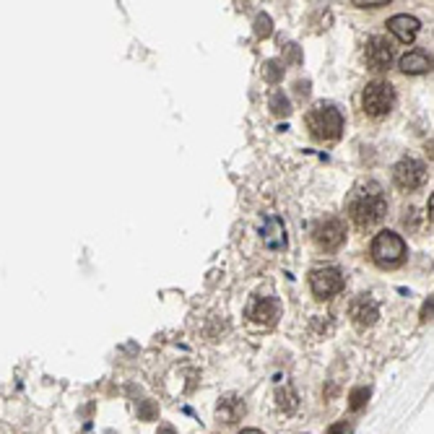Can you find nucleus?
I'll list each match as a JSON object with an SVG mask.
<instances>
[{"label":"nucleus","instance_id":"nucleus-1","mask_svg":"<svg viewBox=\"0 0 434 434\" xmlns=\"http://www.w3.org/2000/svg\"><path fill=\"white\" fill-rule=\"evenodd\" d=\"M346 213L359 229H369V226L383 222L385 213H388V198H385L383 185H377L372 179L359 182L346 200Z\"/></svg>","mask_w":434,"mask_h":434},{"label":"nucleus","instance_id":"nucleus-2","mask_svg":"<svg viewBox=\"0 0 434 434\" xmlns=\"http://www.w3.org/2000/svg\"><path fill=\"white\" fill-rule=\"evenodd\" d=\"M307 128L317 141H338L340 133H343V115L336 104L317 102L307 112Z\"/></svg>","mask_w":434,"mask_h":434},{"label":"nucleus","instance_id":"nucleus-3","mask_svg":"<svg viewBox=\"0 0 434 434\" xmlns=\"http://www.w3.org/2000/svg\"><path fill=\"white\" fill-rule=\"evenodd\" d=\"M372 257H375L377 265L392 268V265L403 263V257H406V242H403L400 234H395V231H390V229L380 231V234L372 239Z\"/></svg>","mask_w":434,"mask_h":434},{"label":"nucleus","instance_id":"nucleus-4","mask_svg":"<svg viewBox=\"0 0 434 434\" xmlns=\"http://www.w3.org/2000/svg\"><path fill=\"white\" fill-rule=\"evenodd\" d=\"M392 104H395V91H392L390 84H385V81L366 84L364 94H362V107H364L366 115L383 117V115H388L392 110Z\"/></svg>","mask_w":434,"mask_h":434},{"label":"nucleus","instance_id":"nucleus-5","mask_svg":"<svg viewBox=\"0 0 434 434\" xmlns=\"http://www.w3.org/2000/svg\"><path fill=\"white\" fill-rule=\"evenodd\" d=\"M346 286V279L343 273L336 268V265H325V268H315L309 273V289L317 299H331L336 294H340Z\"/></svg>","mask_w":434,"mask_h":434},{"label":"nucleus","instance_id":"nucleus-6","mask_svg":"<svg viewBox=\"0 0 434 434\" xmlns=\"http://www.w3.org/2000/svg\"><path fill=\"white\" fill-rule=\"evenodd\" d=\"M392 182H395L400 190L414 193V190H419L426 182V167L419 162V159L403 156V159L392 167Z\"/></svg>","mask_w":434,"mask_h":434},{"label":"nucleus","instance_id":"nucleus-7","mask_svg":"<svg viewBox=\"0 0 434 434\" xmlns=\"http://www.w3.org/2000/svg\"><path fill=\"white\" fill-rule=\"evenodd\" d=\"M312 239H315V245L320 250H338L343 242H346V226L340 219L336 216H325L320 222L315 224V229H312Z\"/></svg>","mask_w":434,"mask_h":434},{"label":"nucleus","instance_id":"nucleus-8","mask_svg":"<svg viewBox=\"0 0 434 434\" xmlns=\"http://www.w3.org/2000/svg\"><path fill=\"white\" fill-rule=\"evenodd\" d=\"M392 44L385 37H369L364 44V60L372 70H388L392 65Z\"/></svg>","mask_w":434,"mask_h":434},{"label":"nucleus","instance_id":"nucleus-9","mask_svg":"<svg viewBox=\"0 0 434 434\" xmlns=\"http://www.w3.org/2000/svg\"><path fill=\"white\" fill-rule=\"evenodd\" d=\"M279 315H281V305H279V299L273 297H255L247 305V317L257 325H265V328L276 325Z\"/></svg>","mask_w":434,"mask_h":434},{"label":"nucleus","instance_id":"nucleus-10","mask_svg":"<svg viewBox=\"0 0 434 434\" xmlns=\"http://www.w3.org/2000/svg\"><path fill=\"white\" fill-rule=\"evenodd\" d=\"M349 315L359 328H369V325L377 323V317H380V307H377V302L372 297L362 294V297H357L354 302H351Z\"/></svg>","mask_w":434,"mask_h":434},{"label":"nucleus","instance_id":"nucleus-11","mask_svg":"<svg viewBox=\"0 0 434 434\" xmlns=\"http://www.w3.org/2000/svg\"><path fill=\"white\" fill-rule=\"evenodd\" d=\"M388 29H390V34L398 42L411 44L419 37V32H421V24H419V18L409 16V13H398V16H392L388 21Z\"/></svg>","mask_w":434,"mask_h":434},{"label":"nucleus","instance_id":"nucleus-12","mask_svg":"<svg viewBox=\"0 0 434 434\" xmlns=\"http://www.w3.org/2000/svg\"><path fill=\"white\" fill-rule=\"evenodd\" d=\"M245 400L237 398V395H224L222 400H219V406H216V416H219V421H224V424H237L239 419L245 416Z\"/></svg>","mask_w":434,"mask_h":434},{"label":"nucleus","instance_id":"nucleus-13","mask_svg":"<svg viewBox=\"0 0 434 434\" xmlns=\"http://www.w3.org/2000/svg\"><path fill=\"white\" fill-rule=\"evenodd\" d=\"M400 70L409 73V76L426 73V70H432V58H429L424 50H411L400 58Z\"/></svg>","mask_w":434,"mask_h":434},{"label":"nucleus","instance_id":"nucleus-14","mask_svg":"<svg viewBox=\"0 0 434 434\" xmlns=\"http://www.w3.org/2000/svg\"><path fill=\"white\" fill-rule=\"evenodd\" d=\"M263 242L271 250H281L286 247V229H283V224L279 219H268V229L263 234Z\"/></svg>","mask_w":434,"mask_h":434},{"label":"nucleus","instance_id":"nucleus-15","mask_svg":"<svg viewBox=\"0 0 434 434\" xmlns=\"http://www.w3.org/2000/svg\"><path fill=\"white\" fill-rule=\"evenodd\" d=\"M276 400H279V409H281L283 414H291V411H297V392L291 390L289 385H283V388H279V390H276Z\"/></svg>","mask_w":434,"mask_h":434},{"label":"nucleus","instance_id":"nucleus-16","mask_svg":"<svg viewBox=\"0 0 434 434\" xmlns=\"http://www.w3.org/2000/svg\"><path fill=\"white\" fill-rule=\"evenodd\" d=\"M366 400H369V388H354V390L349 392V409L351 411L364 409Z\"/></svg>","mask_w":434,"mask_h":434},{"label":"nucleus","instance_id":"nucleus-17","mask_svg":"<svg viewBox=\"0 0 434 434\" xmlns=\"http://www.w3.org/2000/svg\"><path fill=\"white\" fill-rule=\"evenodd\" d=\"M271 110H273V115H283V117H286V115H289V99H286V96L281 94V91H276V94L271 96Z\"/></svg>","mask_w":434,"mask_h":434},{"label":"nucleus","instance_id":"nucleus-18","mask_svg":"<svg viewBox=\"0 0 434 434\" xmlns=\"http://www.w3.org/2000/svg\"><path fill=\"white\" fill-rule=\"evenodd\" d=\"M273 26H271V18L265 16V13H260V16L255 18V34L257 37H271Z\"/></svg>","mask_w":434,"mask_h":434},{"label":"nucleus","instance_id":"nucleus-19","mask_svg":"<svg viewBox=\"0 0 434 434\" xmlns=\"http://www.w3.org/2000/svg\"><path fill=\"white\" fill-rule=\"evenodd\" d=\"M281 65H279V63H276V60H271V63H265V78H268V81H271V84H276V81H279V76H281Z\"/></svg>","mask_w":434,"mask_h":434},{"label":"nucleus","instance_id":"nucleus-20","mask_svg":"<svg viewBox=\"0 0 434 434\" xmlns=\"http://www.w3.org/2000/svg\"><path fill=\"white\" fill-rule=\"evenodd\" d=\"M138 416L146 419V421H151V419L156 416V409H153L148 400H143V403H141V409H138Z\"/></svg>","mask_w":434,"mask_h":434},{"label":"nucleus","instance_id":"nucleus-21","mask_svg":"<svg viewBox=\"0 0 434 434\" xmlns=\"http://www.w3.org/2000/svg\"><path fill=\"white\" fill-rule=\"evenodd\" d=\"M354 6H359V8H380V6H388V0H357Z\"/></svg>","mask_w":434,"mask_h":434},{"label":"nucleus","instance_id":"nucleus-22","mask_svg":"<svg viewBox=\"0 0 434 434\" xmlns=\"http://www.w3.org/2000/svg\"><path fill=\"white\" fill-rule=\"evenodd\" d=\"M432 317V297L426 299L424 307H421V320H429Z\"/></svg>","mask_w":434,"mask_h":434},{"label":"nucleus","instance_id":"nucleus-23","mask_svg":"<svg viewBox=\"0 0 434 434\" xmlns=\"http://www.w3.org/2000/svg\"><path fill=\"white\" fill-rule=\"evenodd\" d=\"M343 432H346V421H340V424H336V426L328 429V434H343Z\"/></svg>","mask_w":434,"mask_h":434},{"label":"nucleus","instance_id":"nucleus-24","mask_svg":"<svg viewBox=\"0 0 434 434\" xmlns=\"http://www.w3.org/2000/svg\"><path fill=\"white\" fill-rule=\"evenodd\" d=\"M156 434H177V432H174V429H172L170 424H162V426H159V432H156Z\"/></svg>","mask_w":434,"mask_h":434},{"label":"nucleus","instance_id":"nucleus-25","mask_svg":"<svg viewBox=\"0 0 434 434\" xmlns=\"http://www.w3.org/2000/svg\"><path fill=\"white\" fill-rule=\"evenodd\" d=\"M239 434H263V432H260V429H242Z\"/></svg>","mask_w":434,"mask_h":434}]
</instances>
